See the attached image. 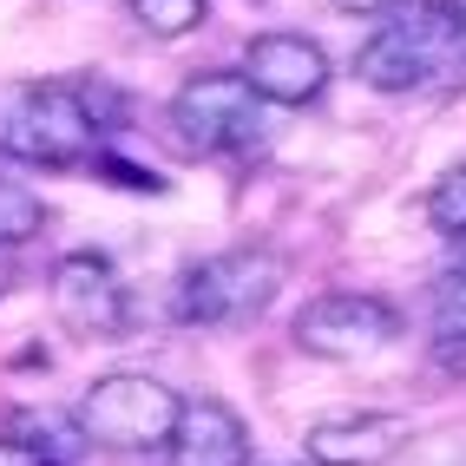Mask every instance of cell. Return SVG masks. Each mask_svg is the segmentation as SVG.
I'll return each instance as SVG.
<instances>
[{
	"instance_id": "obj_8",
	"label": "cell",
	"mask_w": 466,
	"mask_h": 466,
	"mask_svg": "<svg viewBox=\"0 0 466 466\" xmlns=\"http://www.w3.org/2000/svg\"><path fill=\"white\" fill-rule=\"evenodd\" d=\"M243 79L257 86L263 106H309L329 86V53L302 34H263L243 53Z\"/></svg>"
},
{
	"instance_id": "obj_15",
	"label": "cell",
	"mask_w": 466,
	"mask_h": 466,
	"mask_svg": "<svg viewBox=\"0 0 466 466\" xmlns=\"http://www.w3.org/2000/svg\"><path fill=\"white\" fill-rule=\"evenodd\" d=\"M92 171H99V177H112L118 191H138V198H158V191H165V177H158V171H151V165H132V158H118L112 145H99V151H92Z\"/></svg>"
},
{
	"instance_id": "obj_13",
	"label": "cell",
	"mask_w": 466,
	"mask_h": 466,
	"mask_svg": "<svg viewBox=\"0 0 466 466\" xmlns=\"http://www.w3.org/2000/svg\"><path fill=\"white\" fill-rule=\"evenodd\" d=\"M427 309H433V335H441V341L466 335V257L433 276V302Z\"/></svg>"
},
{
	"instance_id": "obj_16",
	"label": "cell",
	"mask_w": 466,
	"mask_h": 466,
	"mask_svg": "<svg viewBox=\"0 0 466 466\" xmlns=\"http://www.w3.org/2000/svg\"><path fill=\"white\" fill-rule=\"evenodd\" d=\"M14 276H20V243H0V296L14 289Z\"/></svg>"
},
{
	"instance_id": "obj_5",
	"label": "cell",
	"mask_w": 466,
	"mask_h": 466,
	"mask_svg": "<svg viewBox=\"0 0 466 466\" xmlns=\"http://www.w3.org/2000/svg\"><path fill=\"white\" fill-rule=\"evenodd\" d=\"M276 289H283V263L269 250H257V243H243V250H217L177 276L171 316L184 329H230V322L263 316L276 302Z\"/></svg>"
},
{
	"instance_id": "obj_7",
	"label": "cell",
	"mask_w": 466,
	"mask_h": 466,
	"mask_svg": "<svg viewBox=\"0 0 466 466\" xmlns=\"http://www.w3.org/2000/svg\"><path fill=\"white\" fill-rule=\"evenodd\" d=\"M53 316L66 322L73 335H92V341H106V335H126V283H118V269L106 257H92V250H73V257H59L53 263Z\"/></svg>"
},
{
	"instance_id": "obj_18",
	"label": "cell",
	"mask_w": 466,
	"mask_h": 466,
	"mask_svg": "<svg viewBox=\"0 0 466 466\" xmlns=\"http://www.w3.org/2000/svg\"><path fill=\"white\" fill-rule=\"evenodd\" d=\"M441 361H447V368H460V375H466V335H453V341H441Z\"/></svg>"
},
{
	"instance_id": "obj_14",
	"label": "cell",
	"mask_w": 466,
	"mask_h": 466,
	"mask_svg": "<svg viewBox=\"0 0 466 466\" xmlns=\"http://www.w3.org/2000/svg\"><path fill=\"white\" fill-rule=\"evenodd\" d=\"M427 224L447 230V237H466V158L427 191Z\"/></svg>"
},
{
	"instance_id": "obj_6",
	"label": "cell",
	"mask_w": 466,
	"mask_h": 466,
	"mask_svg": "<svg viewBox=\"0 0 466 466\" xmlns=\"http://www.w3.org/2000/svg\"><path fill=\"white\" fill-rule=\"evenodd\" d=\"M400 316L381 296H361V289H329L316 302H302L296 316V349L302 355H322V361H355V355H375L381 341H394Z\"/></svg>"
},
{
	"instance_id": "obj_20",
	"label": "cell",
	"mask_w": 466,
	"mask_h": 466,
	"mask_svg": "<svg viewBox=\"0 0 466 466\" xmlns=\"http://www.w3.org/2000/svg\"><path fill=\"white\" fill-rule=\"evenodd\" d=\"M309 466H322V460H309Z\"/></svg>"
},
{
	"instance_id": "obj_10",
	"label": "cell",
	"mask_w": 466,
	"mask_h": 466,
	"mask_svg": "<svg viewBox=\"0 0 466 466\" xmlns=\"http://www.w3.org/2000/svg\"><path fill=\"white\" fill-rule=\"evenodd\" d=\"M177 466H250V427L224 400H184L177 433H171Z\"/></svg>"
},
{
	"instance_id": "obj_1",
	"label": "cell",
	"mask_w": 466,
	"mask_h": 466,
	"mask_svg": "<svg viewBox=\"0 0 466 466\" xmlns=\"http://www.w3.org/2000/svg\"><path fill=\"white\" fill-rule=\"evenodd\" d=\"M106 132L92 126L79 99V79H20L0 86V158L34 171H73L92 165Z\"/></svg>"
},
{
	"instance_id": "obj_2",
	"label": "cell",
	"mask_w": 466,
	"mask_h": 466,
	"mask_svg": "<svg viewBox=\"0 0 466 466\" xmlns=\"http://www.w3.org/2000/svg\"><path fill=\"white\" fill-rule=\"evenodd\" d=\"M460 40H466V26L447 14V0L441 7H400L381 34L355 53V79L375 86V92H420L441 73H466Z\"/></svg>"
},
{
	"instance_id": "obj_4",
	"label": "cell",
	"mask_w": 466,
	"mask_h": 466,
	"mask_svg": "<svg viewBox=\"0 0 466 466\" xmlns=\"http://www.w3.org/2000/svg\"><path fill=\"white\" fill-rule=\"evenodd\" d=\"M177 414H184V394H171L158 375H99L73 408L86 441L112 453H171Z\"/></svg>"
},
{
	"instance_id": "obj_12",
	"label": "cell",
	"mask_w": 466,
	"mask_h": 466,
	"mask_svg": "<svg viewBox=\"0 0 466 466\" xmlns=\"http://www.w3.org/2000/svg\"><path fill=\"white\" fill-rule=\"evenodd\" d=\"M46 224V204L26 191V184H14L7 171H0V243H26V237H40Z\"/></svg>"
},
{
	"instance_id": "obj_19",
	"label": "cell",
	"mask_w": 466,
	"mask_h": 466,
	"mask_svg": "<svg viewBox=\"0 0 466 466\" xmlns=\"http://www.w3.org/2000/svg\"><path fill=\"white\" fill-rule=\"evenodd\" d=\"M447 14H453V20H460V26H466V0H447Z\"/></svg>"
},
{
	"instance_id": "obj_17",
	"label": "cell",
	"mask_w": 466,
	"mask_h": 466,
	"mask_svg": "<svg viewBox=\"0 0 466 466\" xmlns=\"http://www.w3.org/2000/svg\"><path fill=\"white\" fill-rule=\"evenodd\" d=\"M335 7H349V14H394V7H408V0H335Z\"/></svg>"
},
{
	"instance_id": "obj_3",
	"label": "cell",
	"mask_w": 466,
	"mask_h": 466,
	"mask_svg": "<svg viewBox=\"0 0 466 466\" xmlns=\"http://www.w3.org/2000/svg\"><path fill=\"white\" fill-rule=\"evenodd\" d=\"M165 126L184 158H243L263 145V99L243 73H198L177 86Z\"/></svg>"
},
{
	"instance_id": "obj_9",
	"label": "cell",
	"mask_w": 466,
	"mask_h": 466,
	"mask_svg": "<svg viewBox=\"0 0 466 466\" xmlns=\"http://www.w3.org/2000/svg\"><path fill=\"white\" fill-rule=\"evenodd\" d=\"M408 447V414H349L309 427V460L322 466H388Z\"/></svg>"
},
{
	"instance_id": "obj_11",
	"label": "cell",
	"mask_w": 466,
	"mask_h": 466,
	"mask_svg": "<svg viewBox=\"0 0 466 466\" xmlns=\"http://www.w3.org/2000/svg\"><path fill=\"white\" fill-rule=\"evenodd\" d=\"M210 14V0H132V20L145 26L151 40H184V34H198Z\"/></svg>"
}]
</instances>
